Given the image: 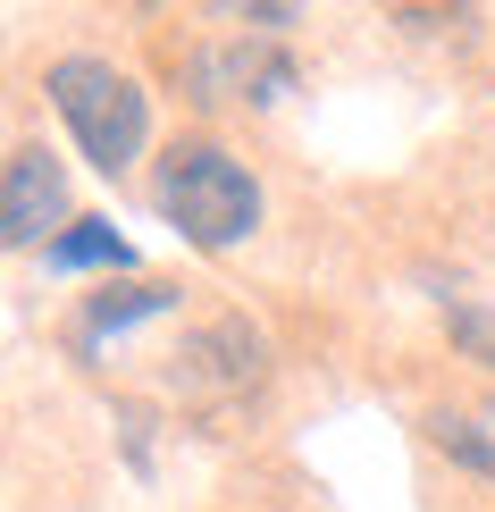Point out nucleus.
Instances as JSON below:
<instances>
[{
  "instance_id": "f257e3e1",
  "label": "nucleus",
  "mask_w": 495,
  "mask_h": 512,
  "mask_svg": "<svg viewBox=\"0 0 495 512\" xmlns=\"http://www.w3.org/2000/svg\"><path fill=\"white\" fill-rule=\"evenodd\" d=\"M160 210L177 219L185 244L227 252V244H244L252 227H261V185H252V168L235 152H219V143H168V160H160Z\"/></svg>"
},
{
  "instance_id": "f03ea898",
  "label": "nucleus",
  "mask_w": 495,
  "mask_h": 512,
  "mask_svg": "<svg viewBox=\"0 0 495 512\" xmlns=\"http://www.w3.org/2000/svg\"><path fill=\"white\" fill-rule=\"evenodd\" d=\"M42 93H51V110L68 118V135H76V152L101 168V177H118L126 160L143 152V93H135V76H118L110 59H84V51H68V59H51L42 68Z\"/></svg>"
},
{
  "instance_id": "7ed1b4c3",
  "label": "nucleus",
  "mask_w": 495,
  "mask_h": 512,
  "mask_svg": "<svg viewBox=\"0 0 495 512\" xmlns=\"http://www.w3.org/2000/svg\"><path fill=\"white\" fill-rule=\"evenodd\" d=\"M185 84H193V101H277L294 84V68L261 42H219V51L185 59Z\"/></svg>"
},
{
  "instance_id": "20e7f679",
  "label": "nucleus",
  "mask_w": 495,
  "mask_h": 512,
  "mask_svg": "<svg viewBox=\"0 0 495 512\" xmlns=\"http://www.w3.org/2000/svg\"><path fill=\"white\" fill-rule=\"evenodd\" d=\"M68 210V185H59V160L42 143H17L9 152V177H0V236L9 244H34L42 227H59Z\"/></svg>"
},
{
  "instance_id": "39448f33",
  "label": "nucleus",
  "mask_w": 495,
  "mask_h": 512,
  "mask_svg": "<svg viewBox=\"0 0 495 512\" xmlns=\"http://www.w3.org/2000/svg\"><path fill=\"white\" fill-rule=\"evenodd\" d=\"M160 311H177V286H152V277H135V286H101L93 303H84L76 345H110V336H126L135 319H160Z\"/></svg>"
},
{
  "instance_id": "423d86ee",
  "label": "nucleus",
  "mask_w": 495,
  "mask_h": 512,
  "mask_svg": "<svg viewBox=\"0 0 495 512\" xmlns=\"http://www.w3.org/2000/svg\"><path fill=\"white\" fill-rule=\"evenodd\" d=\"M428 437H437L445 454L462 462V471H479V479L495 487V395H479V403H454V412H437V420H428Z\"/></svg>"
},
{
  "instance_id": "0eeeda50",
  "label": "nucleus",
  "mask_w": 495,
  "mask_h": 512,
  "mask_svg": "<svg viewBox=\"0 0 495 512\" xmlns=\"http://www.w3.org/2000/svg\"><path fill=\"white\" fill-rule=\"evenodd\" d=\"M42 261L51 269H126L135 252H126V236H110V219H76L68 236L42 244Z\"/></svg>"
},
{
  "instance_id": "6e6552de",
  "label": "nucleus",
  "mask_w": 495,
  "mask_h": 512,
  "mask_svg": "<svg viewBox=\"0 0 495 512\" xmlns=\"http://www.w3.org/2000/svg\"><path fill=\"white\" fill-rule=\"evenodd\" d=\"M445 328H454V345L479 361V370H495V311H479V303H445Z\"/></svg>"
}]
</instances>
